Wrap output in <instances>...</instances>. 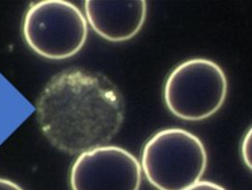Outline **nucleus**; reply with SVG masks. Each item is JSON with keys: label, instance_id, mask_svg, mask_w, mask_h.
Listing matches in <instances>:
<instances>
[{"label": "nucleus", "instance_id": "nucleus-1", "mask_svg": "<svg viewBox=\"0 0 252 190\" xmlns=\"http://www.w3.org/2000/svg\"><path fill=\"white\" fill-rule=\"evenodd\" d=\"M40 130L61 152L104 146L119 131L125 102L117 86L97 71L68 68L54 75L36 103Z\"/></svg>", "mask_w": 252, "mask_h": 190}, {"label": "nucleus", "instance_id": "nucleus-8", "mask_svg": "<svg viewBox=\"0 0 252 190\" xmlns=\"http://www.w3.org/2000/svg\"><path fill=\"white\" fill-rule=\"evenodd\" d=\"M185 190H227L219 184H216L210 181H199L193 186L188 188Z\"/></svg>", "mask_w": 252, "mask_h": 190}, {"label": "nucleus", "instance_id": "nucleus-9", "mask_svg": "<svg viewBox=\"0 0 252 190\" xmlns=\"http://www.w3.org/2000/svg\"><path fill=\"white\" fill-rule=\"evenodd\" d=\"M0 190H25L13 181L0 177Z\"/></svg>", "mask_w": 252, "mask_h": 190}, {"label": "nucleus", "instance_id": "nucleus-6", "mask_svg": "<svg viewBox=\"0 0 252 190\" xmlns=\"http://www.w3.org/2000/svg\"><path fill=\"white\" fill-rule=\"evenodd\" d=\"M86 18L99 36L111 41L133 38L146 19L145 0L85 1Z\"/></svg>", "mask_w": 252, "mask_h": 190}, {"label": "nucleus", "instance_id": "nucleus-2", "mask_svg": "<svg viewBox=\"0 0 252 190\" xmlns=\"http://www.w3.org/2000/svg\"><path fill=\"white\" fill-rule=\"evenodd\" d=\"M207 166L203 142L183 128L171 127L154 134L142 153L141 168L158 190H185L198 183Z\"/></svg>", "mask_w": 252, "mask_h": 190}, {"label": "nucleus", "instance_id": "nucleus-4", "mask_svg": "<svg viewBox=\"0 0 252 190\" xmlns=\"http://www.w3.org/2000/svg\"><path fill=\"white\" fill-rule=\"evenodd\" d=\"M227 92V77L220 65L206 58H191L170 72L163 96L167 108L175 116L200 121L221 108Z\"/></svg>", "mask_w": 252, "mask_h": 190}, {"label": "nucleus", "instance_id": "nucleus-7", "mask_svg": "<svg viewBox=\"0 0 252 190\" xmlns=\"http://www.w3.org/2000/svg\"><path fill=\"white\" fill-rule=\"evenodd\" d=\"M241 155L245 164L252 169V128L248 130V132L243 138L241 143Z\"/></svg>", "mask_w": 252, "mask_h": 190}, {"label": "nucleus", "instance_id": "nucleus-5", "mask_svg": "<svg viewBox=\"0 0 252 190\" xmlns=\"http://www.w3.org/2000/svg\"><path fill=\"white\" fill-rule=\"evenodd\" d=\"M71 190H139L142 168L126 149L104 145L80 154L69 173Z\"/></svg>", "mask_w": 252, "mask_h": 190}, {"label": "nucleus", "instance_id": "nucleus-3", "mask_svg": "<svg viewBox=\"0 0 252 190\" xmlns=\"http://www.w3.org/2000/svg\"><path fill=\"white\" fill-rule=\"evenodd\" d=\"M27 45L37 55L62 60L76 55L88 35V21L82 10L65 0L32 2L21 26Z\"/></svg>", "mask_w": 252, "mask_h": 190}]
</instances>
